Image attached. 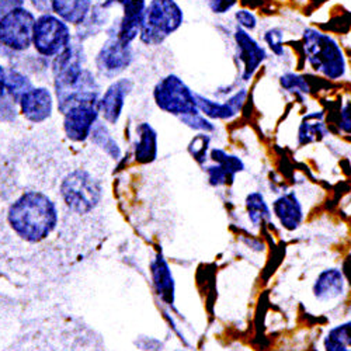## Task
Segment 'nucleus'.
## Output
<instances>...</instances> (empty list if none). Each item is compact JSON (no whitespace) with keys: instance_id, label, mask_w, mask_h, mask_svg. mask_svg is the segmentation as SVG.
I'll return each instance as SVG.
<instances>
[{"instance_id":"obj_1","label":"nucleus","mask_w":351,"mask_h":351,"mask_svg":"<svg viewBox=\"0 0 351 351\" xmlns=\"http://www.w3.org/2000/svg\"><path fill=\"white\" fill-rule=\"evenodd\" d=\"M8 218L17 237L28 243H38L56 226L58 210L44 193L27 191L13 202Z\"/></svg>"},{"instance_id":"obj_2","label":"nucleus","mask_w":351,"mask_h":351,"mask_svg":"<svg viewBox=\"0 0 351 351\" xmlns=\"http://www.w3.org/2000/svg\"><path fill=\"white\" fill-rule=\"evenodd\" d=\"M304 58L309 69L329 82L347 76V58L339 41L315 27H306L301 34Z\"/></svg>"},{"instance_id":"obj_3","label":"nucleus","mask_w":351,"mask_h":351,"mask_svg":"<svg viewBox=\"0 0 351 351\" xmlns=\"http://www.w3.org/2000/svg\"><path fill=\"white\" fill-rule=\"evenodd\" d=\"M184 13L176 0H151L146 6L139 40L145 45H160L183 25Z\"/></svg>"},{"instance_id":"obj_4","label":"nucleus","mask_w":351,"mask_h":351,"mask_svg":"<svg viewBox=\"0 0 351 351\" xmlns=\"http://www.w3.org/2000/svg\"><path fill=\"white\" fill-rule=\"evenodd\" d=\"M72 44L71 27L61 17L52 13H43L36 19L33 30V47L36 52L47 60L60 55Z\"/></svg>"},{"instance_id":"obj_5","label":"nucleus","mask_w":351,"mask_h":351,"mask_svg":"<svg viewBox=\"0 0 351 351\" xmlns=\"http://www.w3.org/2000/svg\"><path fill=\"white\" fill-rule=\"evenodd\" d=\"M154 99L162 111L180 119L199 111L195 93L178 75H167L160 79L154 89Z\"/></svg>"},{"instance_id":"obj_6","label":"nucleus","mask_w":351,"mask_h":351,"mask_svg":"<svg viewBox=\"0 0 351 351\" xmlns=\"http://www.w3.org/2000/svg\"><path fill=\"white\" fill-rule=\"evenodd\" d=\"M36 16L25 8H17L0 20V47L10 52H24L33 45Z\"/></svg>"},{"instance_id":"obj_7","label":"nucleus","mask_w":351,"mask_h":351,"mask_svg":"<svg viewBox=\"0 0 351 351\" xmlns=\"http://www.w3.org/2000/svg\"><path fill=\"white\" fill-rule=\"evenodd\" d=\"M61 194L69 210L77 214L90 213L100 199V189L89 173L75 170L62 183Z\"/></svg>"},{"instance_id":"obj_8","label":"nucleus","mask_w":351,"mask_h":351,"mask_svg":"<svg viewBox=\"0 0 351 351\" xmlns=\"http://www.w3.org/2000/svg\"><path fill=\"white\" fill-rule=\"evenodd\" d=\"M233 44L237 48V58L241 64V79L249 83L261 65L269 60V51L261 45L249 32L237 27L233 32Z\"/></svg>"},{"instance_id":"obj_9","label":"nucleus","mask_w":351,"mask_h":351,"mask_svg":"<svg viewBox=\"0 0 351 351\" xmlns=\"http://www.w3.org/2000/svg\"><path fill=\"white\" fill-rule=\"evenodd\" d=\"M131 44H124L117 37H110L108 41L103 44L95 60L97 72L107 79H112L124 72L131 65Z\"/></svg>"},{"instance_id":"obj_10","label":"nucleus","mask_w":351,"mask_h":351,"mask_svg":"<svg viewBox=\"0 0 351 351\" xmlns=\"http://www.w3.org/2000/svg\"><path fill=\"white\" fill-rule=\"evenodd\" d=\"M247 89H238L235 93H232L223 103L211 100L195 93V100L198 110L210 120H222L230 121L238 117L247 100Z\"/></svg>"},{"instance_id":"obj_11","label":"nucleus","mask_w":351,"mask_h":351,"mask_svg":"<svg viewBox=\"0 0 351 351\" xmlns=\"http://www.w3.org/2000/svg\"><path fill=\"white\" fill-rule=\"evenodd\" d=\"M134 89V82L128 77H121L112 82L104 95L100 97L99 110L103 115L104 121L108 124H117L123 114L125 106V97Z\"/></svg>"},{"instance_id":"obj_12","label":"nucleus","mask_w":351,"mask_h":351,"mask_svg":"<svg viewBox=\"0 0 351 351\" xmlns=\"http://www.w3.org/2000/svg\"><path fill=\"white\" fill-rule=\"evenodd\" d=\"M20 112L30 123L40 124L47 121L52 115L53 97L47 87H32L19 100Z\"/></svg>"},{"instance_id":"obj_13","label":"nucleus","mask_w":351,"mask_h":351,"mask_svg":"<svg viewBox=\"0 0 351 351\" xmlns=\"http://www.w3.org/2000/svg\"><path fill=\"white\" fill-rule=\"evenodd\" d=\"M271 211L281 228L288 232L298 230L305 219L304 206L295 191H287L278 195L271 204Z\"/></svg>"},{"instance_id":"obj_14","label":"nucleus","mask_w":351,"mask_h":351,"mask_svg":"<svg viewBox=\"0 0 351 351\" xmlns=\"http://www.w3.org/2000/svg\"><path fill=\"white\" fill-rule=\"evenodd\" d=\"M146 6H148L146 0H128L127 3H124V14L119 21V25H117L115 34L111 37H117L124 44H131L135 38H138Z\"/></svg>"},{"instance_id":"obj_15","label":"nucleus","mask_w":351,"mask_h":351,"mask_svg":"<svg viewBox=\"0 0 351 351\" xmlns=\"http://www.w3.org/2000/svg\"><path fill=\"white\" fill-rule=\"evenodd\" d=\"M346 277L341 269L329 267L322 270L313 285L312 294L319 302H330L340 298L346 291Z\"/></svg>"},{"instance_id":"obj_16","label":"nucleus","mask_w":351,"mask_h":351,"mask_svg":"<svg viewBox=\"0 0 351 351\" xmlns=\"http://www.w3.org/2000/svg\"><path fill=\"white\" fill-rule=\"evenodd\" d=\"M329 135L324 111H312L302 117L297 132V143L301 148L320 142Z\"/></svg>"},{"instance_id":"obj_17","label":"nucleus","mask_w":351,"mask_h":351,"mask_svg":"<svg viewBox=\"0 0 351 351\" xmlns=\"http://www.w3.org/2000/svg\"><path fill=\"white\" fill-rule=\"evenodd\" d=\"M93 9V0H51V12L72 25H80Z\"/></svg>"},{"instance_id":"obj_18","label":"nucleus","mask_w":351,"mask_h":351,"mask_svg":"<svg viewBox=\"0 0 351 351\" xmlns=\"http://www.w3.org/2000/svg\"><path fill=\"white\" fill-rule=\"evenodd\" d=\"M139 136L135 145V159L139 163H151L158 154V136L155 130L148 123H141L136 127Z\"/></svg>"},{"instance_id":"obj_19","label":"nucleus","mask_w":351,"mask_h":351,"mask_svg":"<svg viewBox=\"0 0 351 351\" xmlns=\"http://www.w3.org/2000/svg\"><path fill=\"white\" fill-rule=\"evenodd\" d=\"M245 207L249 221L253 226H261L271 219V207L266 201V197L260 191H253L247 194L245 199Z\"/></svg>"},{"instance_id":"obj_20","label":"nucleus","mask_w":351,"mask_h":351,"mask_svg":"<svg viewBox=\"0 0 351 351\" xmlns=\"http://www.w3.org/2000/svg\"><path fill=\"white\" fill-rule=\"evenodd\" d=\"M278 83L284 92L297 99L308 96L311 93V86L305 76L295 72H284L278 77Z\"/></svg>"},{"instance_id":"obj_21","label":"nucleus","mask_w":351,"mask_h":351,"mask_svg":"<svg viewBox=\"0 0 351 351\" xmlns=\"http://www.w3.org/2000/svg\"><path fill=\"white\" fill-rule=\"evenodd\" d=\"M33 87L32 80L28 79L24 73L20 71L10 68L8 69V79H6V90L8 96L14 101L19 103L21 96L27 93Z\"/></svg>"},{"instance_id":"obj_22","label":"nucleus","mask_w":351,"mask_h":351,"mask_svg":"<svg viewBox=\"0 0 351 351\" xmlns=\"http://www.w3.org/2000/svg\"><path fill=\"white\" fill-rule=\"evenodd\" d=\"M90 139L95 145H97L99 148H101L112 159H119L121 156V151L119 148V145H117V142L112 139L107 127L103 123L97 121V124L95 125V128L90 134Z\"/></svg>"},{"instance_id":"obj_23","label":"nucleus","mask_w":351,"mask_h":351,"mask_svg":"<svg viewBox=\"0 0 351 351\" xmlns=\"http://www.w3.org/2000/svg\"><path fill=\"white\" fill-rule=\"evenodd\" d=\"M106 21H107V14L104 13L103 8L101 9L93 8L90 14L87 16V19L80 25H77L79 40H84V38H89V37L95 36V33L100 32L104 27Z\"/></svg>"},{"instance_id":"obj_24","label":"nucleus","mask_w":351,"mask_h":351,"mask_svg":"<svg viewBox=\"0 0 351 351\" xmlns=\"http://www.w3.org/2000/svg\"><path fill=\"white\" fill-rule=\"evenodd\" d=\"M154 278H155V284L159 289V294H162V297L167 302L173 301V280H171V276L169 273L166 263L160 258L154 265Z\"/></svg>"},{"instance_id":"obj_25","label":"nucleus","mask_w":351,"mask_h":351,"mask_svg":"<svg viewBox=\"0 0 351 351\" xmlns=\"http://www.w3.org/2000/svg\"><path fill=\"white\" fill-rule=\"evenodd\" d=\"M263 43L266 44L267 49L274 53L277 58L284 56L285 53V33L280 27H270L263 33Z\"/></svg>"},{"instance_id":"obj_26","label":"nucleus","mask_w":351,"mask_h":351,"mask_svg":"<svg viewBox=\"0 0 351 351\" xmlns=\"http://www.w3.org/2000/svg\"><path fill=\"white\" fill-rule=\"evenodd\" d=\"M211 159L214 163H219L222 166H225L226 169H229L232 173H241L245 170V163L241 158L230 155L228 152H225L223 149H213L211 151Z\"/></svg>"},{"instance_id":"obj_27","label":"nucleus","mask_w":351,"mask_h":351,"mask_svg":"<svg viewBox=\"0 0 351 351\" xmlns=\"http://www.w3.org/2000/svg\"><path fill=\"white\" fill-rule=\"evenodd\" d=\"M207 174H208V180L213 186H229L235 180L237 174L232 173L229 169H226L225 166L215 163L214 166L207 167Z\"/></svg>"},{"instance_id":"obj_28","label":"nucleus","mask_w":351,"mask_h":351,"mask_svg":"<svg viewBox=\"0 0 351 351\" xmlns=\"http://www.w3.org/2000/svg\"><path fill=\"white\" fill-rule=\"evenodd\" d=\"M210 142H211V138L208 134L206 132H201L198 134L190 143L189 146V151L190 154L194 156V159L198 162V163H204L207 160V156H208V149H210Z\"/></svg>"},{"instance_id":"obj_29","label":"nucleus","mask_w":351,"mask_h":351,"mask_svg":"<svg viewBox=\"0 0 351 351\" xmlns=\"http://www.w3.org/2000/svg\"><path fill=\"white\" fill-rule=\"evenodd\" d=\"M180 120H182L183 124H186L187 127H190L191 130H195V131H201V132H206V134L215 131V125L201 111H197L194 114H189L186 117H182Z\"/></svg>"},{"instance_id":"obj_30","label":"nucleus","mask_w":351,"mask_h":351,"mask_svg":"<svg viewBox=\"0 0 351 351\" xmlns=\"http://www.w3.org/2000/svg\"><path fill=\"white\" fill-rule=\"evenodd\" d=\"M233 17H235V21H237V27L242 28V30H246L249 33L254 32L257 25H258V20H257V16L249 10V9H239L235 12V14H233Z\"/></svg>"},{"instance_id":"obj_31","label":"nucleus","mask_w":351,"mask_h":351,"mask_svg":"<svg viewBox=\"0 0 351 351\" xmlns=\"http://www.w3.org/2000/svg\"><path fill=\"white\" fill-rule=\"evenodd\" d=\"M326 337L333 340V341L341 343V344H344L347 347H351V320L343 322V324L332 328L328 332Z\"/></svg>"},{"instance_id":"obj_32","label":"nucleus","mask_w":351,"mask_h":351,"mask_svg":"<svg viewBox=\"0 0 351 351\" xmlns=\"http://www.w3.org/2000/svg\"><path fill=\"white\" fill-rule=\"evenodd\" d=\"M336 125L341 134L351 135V99H348L340 108Z\"/></svg>"},{"instance_id":"obj_33","label":"nucleus","mask_w":351,"mask_h":351,"mask_svg":"<svg viewBox=\"0 0 351 351\" xmlns=\"http://www.w3.org/2000/svg\"><path fill=\"white\" fill-rule=\"evenodd\" d=\"M239 0H208V8L214 14L222 16L235 9Z\"/></svg>"},{"instance_id":"obj_34","label":"nucleus","mask_w":351,"mask_h":351,"mask_svg":"<svg viewBox=\"0 0 351 351\" xmlns=\"http://www.w3.org/2000/svg\"><path fill=\"white\" fill-rule=\"evenodd\" d=\"M24 0H0V20H2L6 14H9L12 10L17 8H23Z\"/></svg>"},{"instance_id":"obj_35","label":"nucleus","mask_w":351,"mask_h":351,"mask_svg":"<svg viewBox=\"0 0 351 351\" xmlns=\"http://www.w3.org/2000/svg\"><path fill=\"white\" fill-rule=\"evenodd\" d=\"M324 350L325 351H351V347H347L341 343H337V341H333L328 337L324 339Z\"/></svg>"},{"instance_id":"obj_36","label":"nucleus","mask_w":351,"mask_h":351,"mask_svg":"<svg viewBox=\"0 0 351 351\" xmlns=\"http://www.w3.org/2000/svg\"><path fill=\"white\" fill-rule=\"evenodd\" d=\"M6 79H8V71L0 65V101H3L8 97Z\"/></svg>"},{"instance_id":"obj_37","label":"nucleus","mask_w":351,"mask_h":351,"mask_svg":"<svg viewBox=\"0 0 351 351\" xmlns=\"http://www.w3.org/2000/svg\"><path fill=\"white\" fill-rule=\"evenodd\" d=\"M341 270H343V274H344L346 280H347L348 284L351 285V253L344 258Z\"/></svg>"}]
</instances>
